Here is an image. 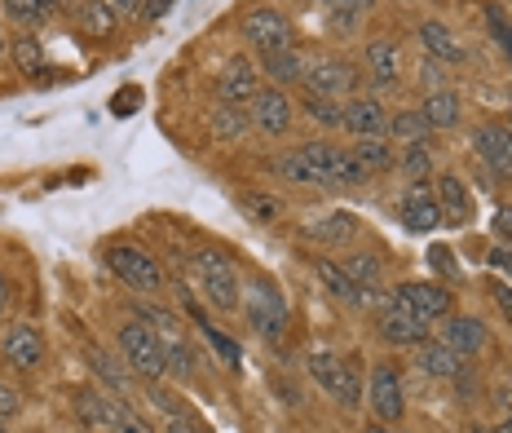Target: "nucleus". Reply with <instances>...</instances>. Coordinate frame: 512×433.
I'll use <instances>...</instances> for the list:
<instances>
[{"label":"nucleus","instance_id":"ddd939ff","mask_svg":"<svg viewBox=\"0 0 512 433\" xmlns=\"http://www.w3.org/2000/svg\"><path fill=\"white\" fill-rule=\"evenodd\" d=\"M371 411L380 416V425H393V420H402V411H407V394H402V380L393 367H376L371 372Z\"/></svg>","mask_w":512,"mask_h":433},{"label":"nucleus","instance_id":"473e14b6","mask_svg":"<svg viewBox=\"0 0 512 433\" xmlns=\"http://www.w3.org/2000/svg\"><path fill=\"white\" fill-rule=\"evenodd\" d=\"M318 5H323V14L327 18H336L340 27H354L362 14H367L371 5H376V0H318Z\"/></svg>","mask_w":512,"mask_h":433},{"label":"nucleus","instance_id":"72a5a7b5","mask_svg":"<svg viewBox=\"0 0 512 433\" xmlns=\"http://www.w3.org/2000/svg\"><path fill=\"white\" fill-rule=\"evenodd\" d=\"M345 270H349V279H354L362 292H376V288H380V261L367 257V252H358V257L349 261Z\"/></svg>","mask_w":512,"mask_h":433},{"label":"nucleus","instance_id":"0eeeda50","mask_svg":"<svg viewBox=\"0 0 512 433\" xmlns=\"http://www.w3.org/2000/svg\"><path fill=\"white\" fill-rule=\"evenodd\" d=\"M106 266L120 274L133 292H142V297H155V292L164 288V270H159V261L142 248H111L106 252Z\"/></svg>","mask_w":512,"mask_h":433},{"label":"nucleus","instance_id":"2eb2a0df","mask_svg":"<svg viewBox=\"0 0 512 433\" xmlns=\"http://www.w3.org/2000/svg\"><path fill=\"white\" fill-rule=\"evenodd\" d=\"M217 93H221V102H234V107L252 102L256 93H261L256 62H252V58H230L226 67H221V76H217Z\"/></svg>","mask_w":512,"mask_h":433},{"label":"nucleus","instance_id":"79ce46f5","mask_svg":"<svg viewBox=\"0 0 512 433\" xmlns=\"http://www.w3.org/2000/svg\"><path fill=\"white\" fill-rule=\"evenodd\" d=\"M164 411H168V420H164V429H168V433H204V429L195 425V420H186V416H181L177 407H164Z\"/></svg>","mask_w":512,"mask_h":433},{"label":"nucleus","instance_id":"412c9836","mask_svg":"<svg viewBox=\"0 0 512 433\" xmlns=\"http://www.w3.org/2000/svg\"><path fill=\"white\" fill-rule=\"evenodd\" d=\"M314 270H318V279L327 283V292H332L336 301H345V305H367V301H371V292H362L358 283L349 279V270H345V266H336V261L318 257V261H314Z\"/></svg>","mask_w":512,"mask_h":433},{"label":"nucleus","instance_id":"cd10ccee","mask_svg":"<svg viewBox=\"0 0 512 433\" xmlns=\"http://www.w3.org/2000/svg\"><path fill=\"white\" fill-rule=\"evenodd\" d=\"M261 67H265V76H274L279 84H296V80H305L309 62L296 49H279V54H261Z\"/></svg>","mask_w":512,"mask_h":433},{"label":"nucleus","instance_id":"6e6d98bb","mask_svg":"<svg viewBox=\"0 0 512 433\" xmlns=\"http://www.w3.org/2000/svg\"><path fill=\"white\" fill-rule=\"evenodd\" d=\"M473 433H486V429H473Z\"/></svg>","mask_w":512,"mask_h":433},{"label":"nucleus","instance_id":"5701e85b","mask_svg":"<svg viewBox=\"0 0 512 433\" xmlns=\"http://www.w3.org/2000/svg\"><path fill=\"white\" fill-rule=\"evenodd\" d=\"M415 363H420V372H429V376H437V380H451V376H460L464 372V358L451 350L446 341H424L420 345V354H415Z\"/></svg>","mask_w":512,"mask_h":433},{"label":"nucleus","instance_id":"c85d7f7f","mask_svg":"<svg viewBox=\"0 0 512 433\" xmlns=\"http://www.w3.org/2000/svg\"><path fill=\"white\" fill-rule=\"evenodd\" d=\"M208 129L217 133L221 142H239V137L252 129V115H248V111H239V107H234V102H226V107H217V111H212Z\"/></svg>","mask_w":512,"mask_h":433},{"label":"nucleus","instance_id":"3c124183","mask_svg":"<svg viewBox=\"0 0 512 433\" xmlns=\"http://www.w3.org/2000/svg\"><path fill=\"white\" fill-rule=\"evenodd\" d=\"M115 9H120V14H133V9H137V0H120V5H115Z\"/></svg>","mask_w":512,"mask_h":433},{"label":"nucleus","instance_id":"5fc2aeb1","mask_svg":"<svg viewBox=\"0 0 512 433\" xmlns=\"http://www.w3.org/2000/svg\"><path fill=\"white\" fill-rule=\"evenodd\" d=\"M0 433H5V416H0Z\"/></svg>","mask_w":512,"mask_h":433},{"label":"nucleus","instance_id":"4468645a","mask_svg":"<svg viewBox=\"0 0 512 433\" xmlns=\"http://www.w3.org/2000/svg\"><path fill=\"white\" fill-rule=\"evenodd\" d=\"M0 354H5L9 367H18V372H36V367L45 363V341H40V332L31 323H14L5 332V341H0Z\"/></svg>","mask_w":512,"mask_h":433},{"label":"nucleus","instance_id":"f257e3e1","mask_svg":"<svg viewBox=\"0 0 512 433\" xmlns=\"http://www.w3.org/2000/svg\"><path fill=\"white\" fill-rule=\"evenodd\" d=\"M274 173L301 186H358L367 182V168L354 160V151H336L327 142H309L301 151L274 160Z\"/></svg>","mask_w":512,"mask_h":433},{"label":"nucleus","instance_id":"393cba45","mask_svg":"<svg viewBox=\"0 0 512 433\" xmlns=\"http://www.w3.org/2000/svg\"><path fill=\"white\" fill-rule=\"evenodd\" d=\"M420 45H424V54L437 62H464V45L451 36V27H442V23H420Z\"/></svg>","mask_w":512,"mask_h":433},{"label":"nucleus","instance_id":"7ed1b4c3","mask_svg":"<svg viewBox=\"0 0 512 433\" xmlns=\"http://www.w3.org/2000/svg\"><path fill=\"white\" fill-rule=\"evenodd\" d=\"M120 354H124L128 372H137V376H146V380H159V376L168 372L164 341H159V332H155L151 323H142V319H133V323L120 327Z\"/></svg>","mask_w":512,"mask_h":433},{"label":"nucleus","instance_id":"c9c22d12","mask_svg":"<svg viewBox=\"0 0 512 433\" xmlns=\"http://www.w3.org/2000/svg\"><path fill=\"white\" fill-rule=\"evenodd\" d=\"M89 367H93V372H98V376L106 380V385L115 389V394H128V372H124L120 363H111V358H106L102 350H93V354H89Z\"/></svg>","mask_w":512,"mask_h":433},{"label":"nucleus","instance_id":"aec40b11","mask_svg":"<svg viewBox=\"0 0 512 433\" xmlns=\"http://www.w3.org/2000/svg\"><path fill=\"white\" fill-rule=\"evenodd\" d=\"M367 71H371V80L380 84V89H393L402 76V49H398V40H371L367 45Z\"/></svg>","mask_w":512,"mask_h":433},{"label":"nucleus","instance_id":"c03bdc74","mask_svg":"<svg viewBox=\"0 0 512 433\" xmlns=\"http://www.w3.org/2000/svg\"><path fill=\"white\" fill-rule=\"evenodd\" d=\"M429 266H433V270H442V274H455L451 248H433V252H429Z\"/></svg>","mask_w":512,"mask_h":433},{"label":"nucleus","instance_id":"864d4df0","mask_svg":"<svg viewBox=\"0 0 512 433\" xmlns=\"http://www.w3.org/2000/svg\"><path fill=\"white\" fill-rule=\"evenodd\" d=\"M367 433H389V429H384V425H371V429H367Z\"/></svg>","mask_w":512,"mask_h":433},{"label":"nucleus","instance_id":"9d476101","mask_svg":"<svg viewBox=\"0 0 512 433\" xmlns=\"http://www.w3.org/2000/svg\"><path fill=\"white\" fill-rule=\"evenodd\" d=\"M402 226L411 235H429V230L442 226V204H437V190L429 182L407 186V195H402Z\"/></svg>","mask_w":512,"mask_h":433},{"label":"nucleus","instance_id":"423d86ee","mask_svg":"<svg viewBox=\"0 0 512 433\" xmlns=\"http://www.w3.org/2000/svg\"><path fill=\"white\" fill-rule=\"evenodd\" d=\"M309 376H314V385L327 389V394H332L340 407H358L362 403V380L345 367V358H336V354H327V350L309 354Z\"/></svg>","mask_w":512,"mask_h":433},{"label":"nucleus","instance_id":"f8f14e48","mask_svg":"<svg viewBox=\"0 0 512 433\" xmlns=\"http://www.w3.org/2000/svg\"><path fill=\"white\" fill-rule=\"evenodd\" d=\"M473 142H477V155L486 160L490 173L512 182V124H482V129L473 133Z\"/></svg>","mask_w":512,"mask_h":433},{"label":"nucleus","instance_id":"a18cd8bd","mask_svg":"<svg viewBox=\"0 0 512 433\" xmlns=\"http://www.w3.org/2000/svg\"><path fill=\"white\" fill-rule=\"evenodd\" d=\"M18 411V389H9V385H0V416H14Z\"/></svg>","mask_w":512,"mask_h":433},{"label":"nucleus","instance_id":"de8ad7c7","mask_svg":"<svg viewBox=\"0 0 512 433\" xmlns=\"http://www.w3.org/2000/svg\"><path fill=\"white\" fill-rule=\"evenodd\" d=\"M490 27H495V36H499V45H504V49H508V58H512V31H508L504 23H499V14H490Z\"/></svg>","mask_w":512,"mask_h":433},{"label":"nucleus","instance_id":"f03ea898","mask_svg":"<svg viewBox=\"0 0 512 433\" xmlns=\"http://www.w3.org/2000/svg\"><path fill=\"white\" fill-rule=\"evenodd\" d=\"M76 411L93 433H155L133 407H128V398H120V394L111 398V394H93V389H84V394L76 398Z\"/></svg>","mask_w":512,"mask_h":433},{"label":"nucleus","instance_id":"09e8293b","mask_svg":"<svg viewBox=\"0 0 512 433\" xmlns=\"http://www.w3.org/2000/svg\"><path fill=\"white\" fill-rule=\"evenodd\" d=\"M495 301L504 305V314H512V288H495Z\"/></svg>","mask_w":512,"mask_h":433},{"label":"nucleus","instance_id":"a19ab883","mask_svg":"<svg viewBox=\"0 0 512 433\" xmlns=\"http://www.w3.org/2000/svg\"><path fill=\"white\" fill-rule=\"evenodd\" d=\"M420 80H424V89H429V93H437V89H442V80H446L442 62H437V58H424V67H420Z\"/></svg>","mask_w":512,"mask_h":433},{"label":"nucleus","instance_id":"9b49d317","mask_svg":"<svg viewBox=\"0 0 512 433\" xmlns=\"http://www.w3.org/2000/svg\"><path fill=\"white\" fill-rule=\"evenodd\" d=\"M305 89L314 93V98H340V93L354 89V67L340 58H318L305 67Z\"/></svg>","mask_w":512,"mask_h":433},{"label":"nucleus","instance_id":"a878e982","mask_svg":"<svg viewBox=\"0 0 512 433\" xmlns=\"http://www.w3.org/2000/svg\"><path fill=\"white\" fill-rule=\"evenodd\" d=\"M305 235L314 239V244H349V239L358 235V221L349 217V213H327V217L309 221Z\"/></svg>","mask_w":512,"mask_h":433},{"label":"nucleus","instance_id":"603ef678","mask_svg":"<svg viewBox=\"0 0 512 433\" xmlns=\"http://www.w3.org/2000/svg\"><path fill=\"white\" fill-rule=\"evenodd\" d=\"M495 433H512V416H504V425H499Z\"/></svg>","mask_w":512,"mask_h":433},{"label":"nucleus","instance_id":"e433bc0d","mask_svg":"<svg viewBox=\"0 0 512 433\" xmlns=\"http://www.w3.org/2000/svg\"><path fill=\"white\" fill-rule=\"evenodd\" d=\"M305 115L314 124H323V129H340V102L336 98H314V93H309V98H305Z\"/></svg>","mask_w":512,"mask_h":433},{"label":"nucleus","instance_id":"4be33fe9","mask_svg":"<svg viewBox=\"0 0 512 433\" xmlns=\"http://www.w3.org/2000/svg\"><path fill=\"white\" fill-rule=\"evenodd\" d=\"M446 345L460 358H473L486 345V323L468 319V314H451V323H446Z\"/></svg>","mask_w":512,"mask_h":433},{"label":"nucleus","instance_id":"dca6fc26","mask_svg":"<svg viewBox=\"0 0 512 433\" xmlns=\"http://www.w3.org/2000/svg\"><path fill=\"white\" fill-rule=\"evenodd\" d=\"M252 124H256V129H261V133H270V137H283L287 129H292V102H287V93L283 89H261V93H256V98H252Z\"/></svg>","mask_w":512,"mask_h":433},{"label":"nucleus","instance_id":"c756f323","mask_svg":"<svg viewBox=\"0 0 512 433\" xmlns=\"http://www.w3.org/2000/svg\"><path fill=\"white\" fill-rule=\"evenodd\" d=\"M5 5H9V18L23 27H40L58 14V0H5Z\"/></svg>","mask_w":512,"mask_h":433},{"label":"nucleus","instance_id":"6ab92c4d","mask_svg":"<svg viewBox=\"0 0 512 433\" xmlns=\"http://www.w3.org/2000/svg\"><path fill=\"white\" fill-rule=\"evenodd\" d=\"M437 204H442L446 226H468V217H473V195H468V186L451 173L437 177Z\"/></svg>","mask_w":512,"mask_h":433},{"label":"nucleus","instance_id":"2f4dec72","mask_svg":"<svg viewBox=\"0 0 512 433\" xmlns=\"http://www.w3.org/2000/svg\"><path fill=\"white\" fill-rule=\"evenodd\" d=\"M389 133L398 137L402 146H407V142H424V137H433V133H429V124L420 120V111H398V115L389 120Z\"/></svg>","mask_w":512,"mask_h":433},{"label":"nucleus","instance_id":"4c0bfd02","mask_svg":"<svg viewBox=\"0 0 512 433\" xmlns=\"http://www.w3.org/2000/svg\"><path fill=\"white\" fill-rule=\"evenodd\" d=\"M84 27L89 31H111L115 27V5H102V0H93V5H84Z\"/></svg>","mask_w":512,"mask_h":433},{"label":"nucleus","instance_id":"6e6552de","mask_svg":"<svg viewBox=\"0 0 512 433\" xmlns=\"http://www.w3.org/2000/svg\"><path fill=\"white\" fill-rule=\"evenodd\" d=\"M380 336L389 345H398V350H407V345H424V341H429V323H424L420 314H415L411 305L393 292V297L380 305Z\"/></svg>","mask_w":512,"mask_h":433},{"label":"nucleus","instance_id":"ea45409f","mask_svg":"<svg viewBox=\"0 0 512 433\" xmlns=\"http://www.w3.org/2000/svg\"><path fill=\"white\" fill-rule=\"evenodd\" d=\"M199 323H204V319H199ZM204 336L212 341V350H217V354H226V363H230V367H239V345H234L226 332H217V327H212V323H204Z\"/></svg>","mask_w":512,"mask_h":433},{"label":"nucleus","instance_id":"39448f33","mask_svg":"<svg viewBox=\"0 0 512 433\" xmlns=\"http://www.w3.org/2000/svg\"><path fill=\"white\" fill-rule=\"evenodd\" d=\"M243 305H248V323H252V332L261 336V341L279 345L287 336L292 314H287L283 297L270 288V283H248V288H243Z\"/></svg>","mask_w":512,"mask_h":433},{"label":"nucleus","instance_id":"1a4fd4ad","mask_svg":"<svg viewBox=\"0 0 512 433\" xmlns=\"http://www.w3.org/2000/svg\"><path fill=\"white\" fill-rule=\"evenodd\" d=\"M243 40H248L256 54H279V49H292V23H287L279 9H252L243 18Z\"/></svg>","mask_w":512,"mask_h":433},{"label":"nucleus","instance_id":"f3484780","mask_svg":"<svg viewBox=\"0 0 512 433\" xmlns=\"http://www.w3.org/2000/svg\"><path fill=\"white\" fill-rule=\"evenodd\" d=\"M402 301L411 305L415 314H420L424 323H437V319H451V288H442V283H402V292H398Z\"/></svg>","mask_w":512,"mask_h":433},{"label":"nucleus","instance_id":"37998d69","mask_svg":"<svg viewBox=\"0 0 512 433\" xmlns=\"http://www.w3.org/2000/svg\"><path fill=\"white\" fill-rule=\"evenodd\" d=\"M490 230H495L499 239H508V244H512V204L495 208V221H490Z\"/></svg>","mask_w":512,"mask_h":433},{"label":"nucleus","instance_id":"bb28decb","mask_svg":"<svg viewBox=\"0 0 512 433\" xmlns=\"http://www.w3.org/2000/svg\"><path fill=\"white\" fill-rule=\"evenodd\" d=\"M398 168L411 177V182H429V173H433V137H424V142H407V146H402Z\"/></svg>","mask_w":512,"mask_h":433},{"label":"nucleus","instance_id":"a211bd4d","mask_svg":"<svg viewBox=\"0 0 512 433\" xmlns=\"http://www.w3.org/2000/svg\"><path fill=\"white\" fill-rule=\"evenodd\" d=\"M340 129H349L354 137H380L389 129V115L376 98H354L349 107H340Z\"/></svg>","mask_w":512,"mask_h":433},{"label":"nucleus","instance_id":"20e7f679","mask_svg":"<svg viewBox=\"0 0 512 433\" xmlns=\"http://www.w3.org/2000/svg\"><path fill=\"white\" fill-rule=\"evenodd\" d=\"M195 274H199V288H204V297L217 305V310H234L243 297V279L239 270H234V261L226 252H199L195 257Z\"/></svg>","mask_w":512,"mask_h":433},{"label":"nucleus","instance_id":"8fccbe9b","mask_svg":"<svg viewBox=\"0 0 512 433\" xmlns=\"http://www.w3.org/2000/svg\"><path fill=\"white\" fill-rule=\"evenodd\" d=\"M9 310V283H5V274H0V314Z\"/></svg>","mask_w":512,"mask_h":433},{"label":"nucleus","instance_id":"b1692460","mask_svg":"<svg viewBox=\"0 0 512 433\" xmlns=\"http://www.w3.org/2000/svg\"><path fill=\"white\" fill-rule=\"evenodd\" d=\"M460 98H455L451 89H437V93H429V98L420 102V120L429 124V133L433 129H455L460 124Z\"/></svg>","mask_w":512,"mask_h":433},{"label":"nucleus","instance_id":"58836bf2","mask_svg":"<svg viewBox=\"0 0 512 433\" xmlns=\"http://www.w3.org/2000/svg\"><path fill=\"white\" fill-rule=\"evenodd\" d=\"M243 208L252 213V221H274V217L283 213L279 199H270V195H248V199H243Z\"/></svg>","mask_w":512,"mask_h":433},{"label":"nucleus","instance_id":"49530a36","mask_svg":"<svg viewBox=\"0 0 512 433\" xmlns=\"http://www.w3.org/2000/svg\"><path fill=\"white\" fill-rule=\"evenodd\" d=\"M490 270L512 274V252H504V248H495V252H490Z\"/></svg>","mask_w":512,"mask_h":433},{"label":"nucleus","instance_id":"f704fd0d","mask_svg":"<svg viewBox=\"0 0 512 433\" xmlns=\"http://www.w3.org/2000/svg\"><path fill=\"white\" fill-rule=\"evenodd\" d=\"M14 62H18L23 76H45V49H40V40H18Z\"/></svg>","mask_w":512,"mask_h":433},{"label":"nucleus","instance_id":"7c9ffc66","mask_svg":"<svg viewBox=\"0 0 512 433\" xmlns=\"http://www.w3.org/2000/svg\"><path fill=\"white\" fill-rule=\"evenodd\" d=\"M354 160L367 168H389L393 164V146L384 142V137H358V146H354Z\"/></svg>","mask_w":512,"mask_h":433}]
</instances>
